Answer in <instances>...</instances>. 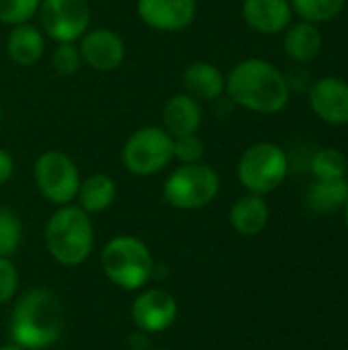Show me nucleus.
<instances>
[{"label": "nucleus", "instance_id": "f257e3e1", "mask_svg": "<svg viewBox=\"0 0 348 350\" xmlns=\"http://www.w3.org/2000/svg\"><path fill=\"white\" fill-rule=\"evenodd\" d=\"M228 98L252 113H281L291 98L285 74L263 57L238 62L226 76Z\"/></svg>", "mask_w": 348, "mask_h": 350}, {"label": "nucleus", "instance_id": "f03ea898", "mask_svg": "<svg viewBox=\"0 0 348 350\" xmlns=\"http://www.w3.org/2000/svg\"><path fill=\"white\" fill-rule=\"evenodd\" d=\"M64 334L59 297L47 287H33L14 297L8 320L10 342L25 350H47Z\"/></svg>", "mask_w": 348, "mask_h": 350}, {"label": "nucleus", "instance_id": "7ed1b4c3", "mask_svg": "<svg viewBox=\"0 0 348 350\" xmlns=\"http://www.w3.org/2000/svg\"><path fill=\"white\" fill-rule=\"evenodd\" d=\"M47 254L59 267H80L94 250V226L90 215L78 205L57 207L43 226Z\"/></svg>", "mask_w": 348, "mask_h": 350}, {"label": "nucleus", "instance_id": "20e7f679", "mask_svg": "<svg viewBox=\"0 0 348 350\" xmlns=\"http://www.w3.org/2000/svg\"><path fill=\"white\" fill-rule=\"evenodd\" d=\"M101 269L109 283L123 291H142L154 277V256L150 246L131 234L113 236L101 252Z\"/></svg>", "mask_w": 348, "mask_h": 350}, {"label": "nucleus", "instance_id": "39448f33", "mask_svg": "<svg viewBox=\"0 0 348 350\" xmlns=\"http://www.w3.org/2000/svg\"><path fill=\"white\" fill-rule=\"evenodd\" d=\"M222 189L219 174L205 162L178 164L164 180V201L180 211H197L211 205Z\"/></svg>", "mask_w": 348, "mask_h": 350}, {"label": "nucleus", "instance_id": "423d86ee", "mask_svg": "<svg viewBox=\"0 0 348 350\" xmlns=\"http://www.w3.org/2000/svg\"><path fill=\"white\" fill-rule=\"evenodd\" d=\"M236 174L248 193L265 197L285 183L289 174L287 152L273 142H256L242 152Z\"/></svg>", "mask_w": 348, "mask_h": 350}, {"label": "nucleus", "instance_id": "0eeeda50", "mask_svg": "<svg viewBox=\"0 0 348 350\" xmlns=\"http://www.w3.org/2000/svg\"><path fill=\"white\" fill-rule=\"evenodd\" d=\"M172 160V137L162 125H144L135 129L121 150V162L133 176H154Z\"/></svg>", "mask_w": 348, "mask_h": 350}, {"label": "nucleus", "instance_id": "6e6552de", "mask_svg": "<svg viewBox=\"0 0 348 350\" xmlns=\"http://www.w3.org/2000/svg\"><path fill=\"white\" fill-rule=\"evenodd\" d=\"M33 176L37 191L45 201L57 207L76 201L82 176L76 162L68 154L59 150H45L35 160Z\"/></svg>", "mask_w": 348, "mask_h": 350}, {"label": "nucleus", "instance_id": "1a4fd4ad", "mask_svg": "<svg viewBox=\"0 0 348 350\" xmlns=\"http://www.w3.org/2000/svg\"><path fill=\"white\" fill-rule=\"evenodd\" d=\"M39 29L55 43H76L90 29L88 0H41Z\"/></svg>", "mask_w": 348, "mask_h": 350}, {"label": "nucleus", "instance_id": "9d476101", "mask_svg": "<svg viewBox=\"0 0 348 350\" xmlns=\"http://www.w3.org/2000/svg\"><path fill=\"white\" fill-rule=\"evenodd\" d=\"M178 318L176 297L162 287H144L131 306V320L144 334H160L174 326Z\"/></svg>", "mask_w": 348, "mask_h": 350}, {"label": "nucleus", "instance_id": "9b49d317", "mask_svg": "<svg viewBox=\"0 0 348 350\" xmlns=\"http://www.w3.org/2000/svg\"><path fill=\"white\" fill-rule=\"evenodd\" d=\"M82 62L94 72H113L125 59V41L119 33L107 27L88 29L78 39Z\"/></svg>", "mask_w": 348, "mask_h": 350}, {"label": "nucleus", "instance_id": "f8f14e48", "mask_svg": "<svg viewBox=\"0 0 348 350\" xmlns=\"http://www.w3.org/2000/svg\"><path fill=\"white\" fill-rule=\"evenodd\" d=\"M135 12L144 25L162 33H178L193 25L197 0H137Z\"/></svg>", "mask_w": 348, "mask_h": 350}, {"label": "nucleus", "instance_id": "ddd939ff", "mask_svg": "<svg viewBox=\"0 0 348 350\" xmlns=\"http://www.w3.org/2000/svg\"><path fill=\"white\" fill-rule=\"evenodd\" d=\"M310 107L326 125H348V80L338 76H322L312 82Z\"/></svg>", "mask_w": 348, "mask_h": 350}, {"label": "nucleus", "instance_id": "4468645a", "mask_svg": "<svg viewBox=\"0 0 348 350\" xmlns=\"http://www.w3.org/2000/svg\"><path fill=\"white\" fill-rule=\"evenodd\" d=\"M289 0H242L244 23L260 35H279L293 23Z\"/></svg>", "mask_w": 348, "mask_h": 350}, {"label": "nucleus", "instance_id": "2eb2a0df", "mask_svg": "<svg viewBox=\"0 0 348 350\" xmlns=\"http://www.w3.org/2000/svg\"><path fill=\"white\" fill-rule=\"evenodd\" d=\"M201 123L203 107L187 92L172 94L162 107V127L170 133V137L193 135L201 129Z\"/></svg>", "mask_w": 348, "mask_h": 350}, {"label": "nucleus", "instance_id": "dca6fc26", "mask_svg": "<svg viewBox=\"0 0 348 350\" xmlns=\"http://www.w3.org/2000/svg\"><path fill=\"white\" fill-rule=\"evenodd\" d=\"M183 92L201 100H217L226 94V74L211 62H191L183 72Z\"/></svg>", "mask_w": 348, "mask_h": 350}, {"label": "nucleus", "instance_id": "f3484780", "mask_svg": "<svg viewBox=\"0 0 348 350\" xmlns=\"http://www.w3.org/2000/svg\"><path fill=\"white\" fill-rule=\"evenodd\" d=\"M322 31L320 25L310 23V21H297L291 23L285 31H283V49L285 55L295 62V64H310L314 62L320 51H322Z\"/></svg>", "mask_w": 348, "mask_h": 350}, {"label": "nucleus", "instance_id": "a211bd4d", "mask_svg": "<svg viewBox=\"0 0 348 350\" xmlns=\"http://www.w3.org/2000/svg\"><path fill=\"white\" fill-rule=\"evenodd\" d=\"M6 53L16 66H35L45 53V35L29 23L14 25L6 37Z\"/></svg>", "mask_w": 348, "mask_h": 350}, {"label": "nucleus", "instance_id": "6ab92c4d", "mask_svg": "<svg viewBox=\"0 0 348 350\" xmlns=\"http://www.w3.org/2000/svg\"><path fill=\"white\" fill-rule=\"evenodd\" d=\"M269 215H271V211H269L265 197L254 195V193H246L232 205L230 224L240 236L254 238L267 228Z\"/></svg>", "mask_w": 348, "mask_h": 350}, {"label": "nucleus", "instance_id": "aec40b11", "mask_svg": "<svg viewBox=\"0 0 348 350\" xmlns=\"http://www.w3.org/2000/svg\"><path fill=\"white\" fill-rule=\"evenodd\" d=\"M117 199V183L111 174L94 172L82 178L76 201L88 215L105 213Z\"/></svg>", "mask_w": 348, "mask_h": 350}, {"label": "nucleus", "instance_id": "412c9836", "mask_svg": "<svg viewBox=\"0 0 348 350\" xmlns=\"http://www.w3.org/2000/svg\"><path fill=\"white\" fill-rule=\"evenodd\" d=\"M348 197V180H314L306 195V207L316 215H328L345 207Z\"/></svg>", "mask_w": 348, "mask_h": 350}, {"label": "nucleus", "instance_id": "4be33fe9", "mask_svg": "<svg viewBox=\"0 0 348 350\" xmlns=\"http://www.w3.org/2000/svg\"><path fill=\"white\" fill-rule=\"evenodd\" d=\"M310 170L316 180L347 178L348 160L347 156L336 148H320L310 160Z\"/></svg>", "mask_w": 348, "mask_h": 350}, {"label": "nucleus", "instance_id": "5701e85b", "mask_svg": "<svg viewBox=\"0 0 348 350\" xmlns=\"http://www.w3.org/2000/svg\"><path fill=\"white\" fill-rule=\"evenodd\" d=\"M289 4L293 8V14H297L302 21L324 25L334 21L343 12L347 0H289Z\"/></svg>", "mask_w": 348, "mask_h": 350}, {"label": "nucleus", "instance_id": "b1692460", "mask_svg": "<svg viewBox=\"0 0 348 350\" xmlns=\"http://www.w3.org/2000/svg\"><path fill=\"white\" fill-rule=\"evenodd\" d=\"M23 240V224L14 211L0 205V256H10L18 250Z\"/></svg>", "mask_w": 348, "mask_h": 350}, {"label": "nucleus", "instance_id": "393cba45", "mask_svg": "<svg viewBox=\"0 0 348 350\" xmlns=\"http://www.w3.org/2000/svg\"><path fill=\"white\" fill-rule=\"evenodd\" d=\"M41 0H0V23L14 27L21 23H29L37 10Z\"/></svg>", "mask_w": 348, "mask_h": 350}, {"label": "nucleus", "instance_id": "a878e982", "mask_svg": "<svg viewBox=\"0 0 348 350\" xmlns=\"http://www.w3.org/2000/svg\"><path fill=\"white\" fill-rule=\"evenodd\" d=\"M51 66L62 76L76 74L84 66L78 45L76 43H57L51 53Z\"/></svg>", "mask_w": 348, "mask_h": 350}, {"label": "nucleus", "instance_id": "bb28decb", "mask_svg": "<svg viewBox=\"0 0 348 350\" xmlns=\"http://www.w3.org/2000/svg\"><path fill=\"white\" fill-rule=\"evenodd\" d=\"M203 156H205V144L197 133L172 137V158L178 160L180 164L203 162Z\"/></svg>", "mask_w": 348, "mask_h": 350}, {"label": "nucleus", "instance_id": "cd10ccee", "mask_svg": "<svg viewBox=\"0 0 348 350\" xmlns=\"http://www.w3.org/2000/svg\"><path fill=\"white\" fill-rule=\"evenodd\" d=\"M18 269L10 256H0V306L14 301L18 295Z\"/></svg>", "mask_w": 348, "mask_h": 350}, {"label": "nucleus", "instance_id": "c85d7f7f", "mask_svg": "<svg viewBox=\"0 0 348 350\" xmlns=\"http://www.w3.org/2000/svg\"><path fill=\"white\" fill-rule=\"evenodd\" d=\"M287 78V84H289V90H310L312 86V78L310 74L304 70V68H297V70H291L289 74H285Z\"/></svg>", "mask_w": 348, "mask_h": 350}, {"label": "nucleus", "instance_id": "c756f323", "mask_svg": "<svg viewBox=\"0 0 348 350\" xmlns=\"http://www.w3.org/2000/svg\"><path fill=\"white\" fill-rule=\"evenodd\" d=\"M14 172V158L8 150L0 148V185L8 183Z\"/></svg>", "mask_w": 348, "mask_h": 350}, {"label": "nucleus", "instance_id": "7c9ffc66", "mask_svg": "<svg viewBox=\"0 0 348 350\" xmlns=\"http://www.w3.org/2000/svg\"><path fill=\"white\" fill-rule=\"evenodd\" d=\"M0 350H25L23 347H18V345H14V342H6V345H2Z\"/></svg>", "mask_w": 348, "mask_h": 350}, {"label": "nucleus", "instance_id": "2f4dec72", "mask_svg": "<svg viewBox=\"0 0 348 350\" xmlns=\"http://www.w3.org/2000/svg\"><path fill=\"white\" fill-rule=\"evenodd\" d=\"M345 221H347V230H348V197H347V203H345Z\"/></svg>", "mask_w": 348, "mask_h": 350}, {"label": "nucleus", "instance_id": "473e14b6", "mask_svg": "<svg viewBox=\"0 0 348 350\" xmlns=\"http://www.w3.org/2000/svg\"><path fill=\"white\" fill-rule=\"evenodd\" d=\"M0 123H2V105H0Z\"/></svg>", "mask_w": 348, "mask_h": 350}, {"label": "nucleus", "instance_id": "72a5a7b5", "mask_svg": "<svg viewBox=\"0 0 348 350\" xmlns=\"http://www.w3.org/2000/svg\"><path fill=\"white\" fill-rule=\"evenodd\" d=\"M148 350H168V349H148Z\"/></svg>", "mask_w": 348, "mask_h": 350}]
</instances>
